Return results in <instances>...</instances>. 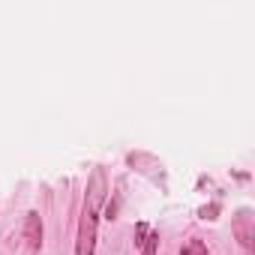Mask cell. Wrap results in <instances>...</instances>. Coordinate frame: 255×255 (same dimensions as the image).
Returning a JSON list of instances; mask_svg holds the SVG:
<instances>
[{
    "label": "cell",
    "instance_id": "obj_1",
    "mask_svg": "<svg viewBox=\"0 0 255 255\" xmlns=\"http://www.w3.org/2000/svg\"><path fill=\"white\" fill-rule=\"evenodd\" d=\"M96 210H87L81 213V225H78V246H75V255H93L96 249Z\"/></svg>",
    "mask_w": 255,
    "mask_h": 255
},
{
    "label": "cell",
    "instance_id": "obj_2",
    "mask_svg": "<svg viewBox=\"0 0 255 255\" xmlns=\"http://www.w3.org/2000/svg\"><path fill=\"white\" fill-rule=\"evenodd\" d=\"M24 237H27V246L30 249H39L42 246V222H39V213H27V219H24Z\"/></svg>",
    "mask_w": 255,
    "mask_h": 255
},
{
    "label": "cell",
    "instance_id": "obj_3",
    "mask_svg": "<svg viewBox=\"0 0 255 255\" xmlns=\"http://www.w3.org/2000/svg\"><path fill=\"white\" fill-rule=\"evenodd\" d=\"M180 252H183V255H207V249H204V243H201V240H186Z\"/></svg>",
    "mask_w": 255,
    "mask_h": 255
},
{
    "label": "cell",
    "instance_id": "obj_4",
    "mask_svg": "<svg viewBox=\"0 0 255 255\" xmlns=\"http://www.w3.org/2000/svg\"><path fill=\"white\" fill-rule=\"evenodd\" d=\"M156 249H159V234L153 231V234L144 240V252H141V255H156Z\"/></svg>",
    "mask_w": 255,
    "mask_h": 255
}]
</instances>
